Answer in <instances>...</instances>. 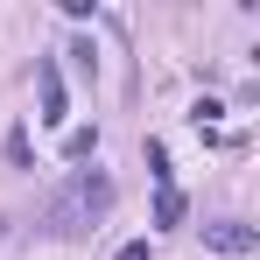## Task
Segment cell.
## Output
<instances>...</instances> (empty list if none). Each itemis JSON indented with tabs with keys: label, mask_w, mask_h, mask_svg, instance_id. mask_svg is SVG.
I'll use <instances>...</instances> for the list:
<instances>
[{
	"label": "cell",
	"mask_w": 260,
	"mask_h": 260,
	"mask_svg": "<svg viewBox=\"0 0 260 260\" xmlns=\"http://www.w3.org/2000/svg\"><path fill=\"white\" fill-rule=\"evenodd\" d=\"M106 204H113V183L99 169H78L56 197H49V211H43V232L49 239H85L91 225L106 218Z\"/></svg>",
	"instance_id": "cell-1"
},
{
	"label": "cell",
	"mask_w": 260,
	"mask_h": 260,
	"mask_svg": "<svg viewBox=\"0 0 260 260\" xmlns=\"http://www.w3.org/2000/svg\"><path fill=\"white\" fill-rule=\"evenodd\" d=\"M204 239H211L218 253H253V225H232V218L225 225H204Z\"/></svg>",
	"instance_id": "cell-2"
},
{
	"label": "cell",
	"mask_w": 260,
	"mask_h": 260,
	"mask_svg": "<svg viewBox=\"0 0 260 260\" xmlns=\"http://www.w3.org/2000/svg\"><path fill=\"white\" fill-rule=\"evenodd\" d=\"M43 127H56L63 120V78H56V63H43V113H36Z\"/></svg>",
	"instance_id": "cell-3"
},
{
	"label": "cell",
	"mask_w": 260,
	"mask_h": 260,
	"mask_svg": "<svg viewBox=\"0 0 260 260\" xmlns=\"http://www.w3.org/2000/svg\"><path fill=\"white\" fill-rule=\"evenodd\" d=\"M155 225H183V190L162 183V197H155Z\"/></svg>",
	"instance_id": "cell-4"
},
{
	"label": "cell",
	"mask_w": 260,
	"mask_h": 260,
	"mask_svg": "<svg viewBox=\"0 0 260 260\" xmlns=\"http://www.w3.org/2000/svg\"><path fill=\"white\" fill-rule=\"evenodd\" d=\"M7 162H14V169H28V162H36V148H28V127H7Z\"/></svg>",
	"instance_id": "cell-5"
},
{
	"label": "cell",
	"mask_w": 260,
	"mask_h": 260,
	"mask_svg": "<svg viewBox=\"0 0 260 260\" xmlns=\"http://www.w3.org/2000/svg\"><path fill=\"white\" fill-rule=\"evenodd\" d=\"M91 148H99V127H71V141H63V155H71V162H85Z\"/></svg>",
	"instance_id": "cell-6"
},
{
	"label": "cell",
	"mask_w": 260,
	"mask_h": 260,
	"mask_svg": "<svg viewBox=\"0 0 260 260\" xmlns=\"http://www.w3.org/2000/svg\"><path fill=\"white\" fill-rule=\"evenodd\" d=\"M113 260H148V239H127V246H120Z\"/></svg>",
	"instance_id": "cell-7"
}]
</instances>
